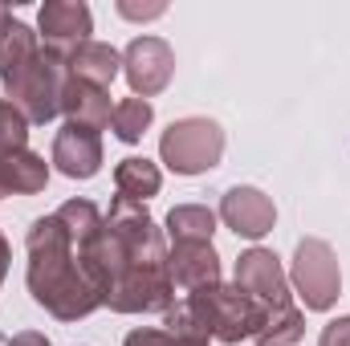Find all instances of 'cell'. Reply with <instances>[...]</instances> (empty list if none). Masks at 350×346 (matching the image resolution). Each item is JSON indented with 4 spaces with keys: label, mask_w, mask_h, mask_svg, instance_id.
<instances>
[{
    "label": "cell",
    "mask_w": 350,
    "mask_h": 346,
    "mask_svg": "<svg viewBox=\"0 0 350 346\" xmlns=\"http://www.w3.org/2000/svg\"><path fill=\"white\" fill-rule=\"evenodd\" d=\"M90 285L114 314H167L175 281L167 273V245L147 204L114 196L102 228L74 245Z\"/></svg>",
    "instance_id": "cell-1"
},
{
    "label": "cell",
    "mask_w": 350,
    "mask_h": 346,
    "mask_svg": "<svg viewBox=\"0 0 350 346\" xmlns=\"http://www.w3.org/2000/svg\"><path fill=\"white\" fill-rule=\"evenodd\" d=\"M25 249H29V273H25L29 293L41 310H49L62 322H78V318H86L102 306V293L82 273L74 241H70V232L57 216L33 220V228L25 237Z\"/></svg>",
    "instance_id": "cell-2"
},
{
    "label": "cell",
    "mask_w": 350,
    "mask_h": 346,
    "mask_svg": "<svg viewBox=\"0 0 350 346\" xmlns=\"http://www.w3.org/2000/svg\"><path fill=\"white\" fill-rule=\"evenodd\" d=\"M70 82V57L57 49H37L29 62H21L12 74L0 78L8 102L29 118V122H53L62 114V94Z\"/></svg>",
    "instance_id": "cell-3"
},
{
    "label": "cell",
    "mask_w": 350,
    "mask_h": 346,
    "mask_svg": "<svg viewBox=\"0 0 350 346\" xmlns=\"http://www.w3.org/2000/svg\"><path fill=\"white\" fill-rule=\"evenodd\" d=\"M187 306L196 310V318L208 326L212 338H220L228 346L245 343V338H257L265 330V322H269V310L257 297H249L241 285H224V281L191 289Z\"/></svg>",
    "instance_id": "cell-4"
},
{
    "label": "cell",
    "mask_w": 350,
    "mask_h": 346,
    "mask_svg": "<svg viewBox=\"0 0 350 346\" xmlns=\"http://www.w3.org/2000/svg\"><path fill=\"white\" fill-rule=\"evenodd\" d=\"M159 155L175 175H204L224 155V131L212 118H179L163 131Z\"/></svg>",
    "instance_id": "cell-5"
},
{
    "label": "cell",
    "mask_w": 350,
    "mask_h": 346,
    "mask_svg": "<svg viewBox=\"0 0 350 346\" xmlns=\"http://www.w3.org/2000/svg\"><path fill=\"white\" fill-rule=\"evenodd\" d=\"M289 285H293V293L301 297L306 310L326 314L338 302V293H342V269H338L334 249L326 241H318V237H306L297 245V253H293Z\"/></svg>",
    "instance_id": "cell-6"
},
{
    "label": "cell",
    "mask_w": 350,
    "mask_h": 346,
    "mask_svg": "<svg viewBox=\"0 0 350 346\" xmlns=\"http://www.w3.org/2000/svg\"><path fill=\"white\" fill-rule=\"evenodd\" d=\"M122 74L135 98H155L175 78V49L163 37H135L122 53Z\"/></svg>",
    "instance_id": "cell-7"
},
{
    "label": "cell",
    "mask_w": 350,
    "mask_h": 346,
    "mask_svg": "<svg viewBox=\"0 0 350 346\" xmlns=\"http://www.w3.org/2000/svg\"><path fill=\"white\" fill-rule=\"evenodd\" d=\"M94 33V12L82 0H45L37 12V37L45 41V49L57 53H74L78 45H86Z\"/></svg>",
    "instance_id": "cell-8"
},
{
    "label": "cell",
    "mask_w": 350,
    "mask_h": 346,
    "mask_svg": "<svg viewBox=\"0 0 350 346\" xmlns=\"http://www.w3.org/2000/svg\"><path fill=\"white\" fill-rule=\"evenodd\" d=\"M237 285H241L249 297H257L265 310H285V306H293V297H289V277H285L281 261L273 257L269 249H249V253L237 257Z\"/></svg>",
    "instance_id": "cell-9"
},
{
    "label": "cell",
    "mask_w": 350,
    "mask_h": 346,
    "mask_svg": "<svg viewBox=\"0 0 350 346\" xmlns=\"http://www.w3.org/2000/svg\"><path fill=\"white\" fill-rule=\"evenodd\" d=\"M220 220H224L237 237L261 241V237L273 232V224H277V208H273V200L265 196L261 187L237 183V187H228L224 200H220Z\"/></svg>",
    "instance_id": "cell-10"
},
{
    "label": "cell",
    "mask_w": 350,
    "mask_h": 346,
    "mask_svg": "<svg viewBox=\"0 0 350 346\" xmlns=\"http://www.w3.org/2000/svg\"><path fill=\"white\" fill-rule=\"evenodd\" d=\"M53 168L70 179H94L102 172V131L66 122L53 135Z\"/></svg>",
    "instance_id": "cell-11"
},
{
    "label": "cell",
    "mask_w": 350,
    "mask_h": 346,
    "mask_svg": "<svg viewBox=\"0 0 350 346\" xmlns=\"http://www.w3.org/2000/svg\"><path fill=\"white\" fill-rule=\"evenodd\" d=\"M167 273L183 289H204V285L220 281V257H216L212 241H183L167 253Z\"/></svg>",
    "instance_id": "cell-12"
},
{
    "label": "cell",
    "mask_w": 350,
    "mask_h": 346,
    "mask_svg": "<svg viewBox=\"0 0 350 346\" xmlns=\"http://www.w3.org/2000/svg\"><path fill=\"white\" fill-rule=\"evenodd\" d=\"M62 114H66V122H78V127H90V131H106L110 118H114L110 90H98L90 82L70 78L66 94H62Z\"/></svg>",
    "instance_id": "cell-13"
},
{
    "label": "cell",
    "mask_w": 350,
    "mask_h": 346,
    "mask_svg": "<svg viewBox=\"0 0 350 346\" xmlns=\"http://www.w3.org/2000/svg\"><path fill=\"white\" fill-rule=\"evenodd\" d=\"M49 183V163L37 151H0V200L4 196H37Z\"/></svg>",
    "instance_id": "cell-14"
},
{
    "label": "cell",
    "mask_w": 350,
    "mask_h": 346,
    "mask_svg": "<svg viewBox=\"0 0 350 346\" xmlns=\"http://www.w3.org/2000/svg\"><path fill=\"white\" fill-rule=\"evenodd\" d=\"M118 70H122V53L114 45H106V41H94L90 37L86 45H78L70 53V78L90 82V86H98V90L110 86L118 78Z\"/></svg>",
    "instance_id": "cell-15"
},
{
    "label": "cell",
    "mask_w": 350,
    "mask_h": 346,
    "mask_svg": "<svg viewBox=\"0 0 350 346\" xmlns=\"http://www.w3.org/2000/svg\"><path fill=\"white\" fill-rule=\"evenodd\" d=\"M114 187H118V196H126V200H151V196H159V187H163V172L151 163V159H143V155H131V159H122L118 168H114Z\"/></svg>",
    "instance_id": "cell-16"
},
{
    "label": "cell",
    "mask_w": 350,
    "mask_h": 346,
    "mask_svg": "<svg viewBox=\"0 0 350 346\" xmlns=\"http://www.w3.org/2000/svg\"><path fill=\"white\" fill-rule=\"evenodd\" d=\"M167 232H172L175 245H183V241H212L216 212L208 204H175L167 212Z\"/></svg>",
    "instance_id": "cell-17"
},
{
    "label": "cell",
    "mask_w": 350,
    "mask_h": 346,
    "mask_svg": "<svg viewBox=\"0 0 350 346\" xmlns=\"http://www.w3.org/2000/svg\"><path fill=\"white\" fill-rule=\"evenodd\" d=\"M151 118H155V110H151L147 98H122V102H114L110 127H114V135H118L122 143H139V139L147 135Z\"/></svg>",
    "instance_id": "cell-18"
},
{
    "label": "cell",
    "mask_w": 350,
    "mask_h": 346,
    "mask_svg": "<svg viewBox=\"0 0 350 346\" xmlns=\"http://www.w3.org/2000/svg\"><path fill=\"white\" fill-rule=\"evenodd\" d=\"M37 49H41L37 33H33L25 21H12V25L0 33V78H4V74H12L21 62H29Z\"/></svg>",
    "instance_id": "cell-19"
},
{
    "label": "cell",
    "mask_w": 350,
    "mask_h": 346,
    "mask_svg": "<svg viewBox=\"0 0 350 346\" xmlns=\"http://www.w3.org/2000/svg\"><path fill=\"white\" fill-rule=\"evenodd\" d=\"M306 334V318L297 306H285V310H269V322L265 330L257 334L261 346H297Z\"/></svg>",
    "instance_id": "cell-20"
},
{
    "label": "cell",
    "mask_w": 350,
    "mask_h": 346,
    "mask_svg": "<svg viewBox=\"0 0 350 346\" xmlns=\"http://www.w3.org/2000/svg\"><path fill=\"white\" fill-rule=\"evenodd\" d=\"M25 143H29V118L8 98H0V151H25Z\"/></svg>",
    "instance_id": "cell-21"
},
{
    "label": "cell",
    "mask_w": 350,
    "mask_h": 346,
    "mask_svg": "<svg viewBox=\"0 0 350 346\" xmlns=\"http://www.w3.org/2000/svg\"><path fill=\"white\" fill-rule=\"evenodd\" d=\"M163 326H167V334H172V338H204V343L212 338V334H208V326L196 318V310H191L187 302H183V306H172V310L163 314Z\"/></svg>",
    "instance_id": "cell-22"
},
{
    "label": "cell",
    "mask_w": 350,
    "mask_h": 346,
    "mask_svg": "<svg viewBox=\"0 0 350 346\" xmlns=\"http://www.w3.org/2000/svg\"><path fill=\"white\" fill-rule=\"evenodd\" d=\"M318 346H350V314H347V318L326 322V326H322V334H318Z\"/></svg>",
    "instance_id": "cell-23"
},
{
    "label": "cell",
    "mask_w": 350,
    "mask_h": 346,
    "mask_svg": "<svg viewBox=\"0 0 350 346\" xmlns=\"http://www.w3.org/2000/svg\"><path fill=\"white\" fill-rule=\"evenodd\" d=\"M122 346H172V334H167V330H143V326H139V330L126 334Z\"/></svg>",
    "instance_id": "cell-24"
},
{
    "label": "cell",
    "mask_w": 350,
    "mask_h": 346,
    "mask_svg": "<svg viewBox=\"0 0 350 346\" xmlns=\"http://www.w3.org/2000/svg\"><path fill=\"white\" fill-rule=\"evenodd\" d=\"M118 16H126V21H155V16H163V4H126V0H118Z\"/></svg>",
    "instance_id": "cell-25"
},
{
    "label": "cell",
    "mask_w": 350,
    "mask_h": 346,
    "mask_svg": "<svg viewBox=\"0 0 350 346\" xmlns=\"http://www.w3.org/2000/svg\"><path fill=\"white\" fill-rule=\"evenodd\" d=\"M8 346H53L45 334H37V330H21V334H12Z\"/></svg>",
    "instance_id": "cell-26"
},
{
    "label": "cell",
    "mask_w": 350,
    "mask_h": 346,
    "mask_svg": "<svg viewBox=\"0 0 350 346\" xmlns=\"http://www.w3.org/2000/svg\"><path fill=\"white\" fill-rule=\"evenodd\" d=\"M8 265H12V249H8V241H4V232H0V285H4V277H8Z\"/></svg>",
    "instance_id": "cell-27"
},
{
    "label": "cell",
    "mask_w": 350,
    "mask_h": 346,
    "mask_svg": "<svg viewBox=\"0 0 350 346\" xmlns=\"http://www.w3.org/2000/svg\"><path fill=\"white\" fill-rule=\"evenodd\" d=\"M12 21H16V16H12V8H8V4H0V33H4Z\"/></svg>",
    "instance_id": "cell-28"
},
{
    "label": "cell",
    "mask_w": 350,
    "mask_h": 346,
    "mask_svg": "<svg viewBox=\"0 0 350 346\" xmlns=\"http://www.w3.org/2000/svg\"><path fill=\"white\" fill-rule=\"evenodd\" d=\"M172 346H208L204 338H172Z\"/></svg>",
    "instance_id": "cell-29"
}]
</instances>
